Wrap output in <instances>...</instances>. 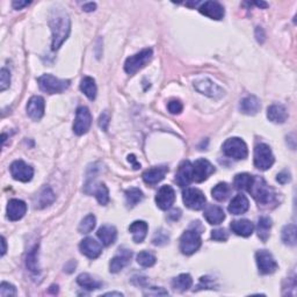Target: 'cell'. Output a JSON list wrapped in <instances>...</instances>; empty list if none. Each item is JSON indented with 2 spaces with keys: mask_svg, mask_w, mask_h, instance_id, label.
I'll use <instances>...</instances> for the list:
<instances>
[{
  "mask_svg": "<svg viewBox=\"0 0 297 297\" xmlns=\"http://www.w3.org/2000/svg\"><path fill=\"white\" fill-rule=\"evenodd\" d=\"M95 223H97V218H95L94 215H87V216L81 221L79 228H78V231L80 233H84V235L90 233L92 230L95 228Z\"/></svg>",
  "mask_w": 297,
  "mask_h": 297,
  "instance_id": "obj_41",
  "label": "cell"
},
{
  "mask_svg": "<svg viewBox=\"0 0 297 297\" xmlns=\"http://www.w3.org/2000/svg\"><path fill=\"white\" fill-rule=\"evenodd\" d=\"M109 114L107 112H104L102 114L100 115V118H99V126H100V128L102 130H105V132H107L108 130V126H109Z\"/></svg>",
  "mask_w": 297,
  "mask_h": 297,
  "instance_id": "obj_47",
  "label": "cell"
},
{
  "mask_svg": "<svg viewBox=\"0 0 297 297\" xmlns=\"http://www.w3.org/2000/svg\"><path fill=\"white\" fill-rule=\"evenodd\" d=\"M296 225L295 224H288L282 229L281 232V239L286 245L288 246H295L296 245Z\"/></svg>",
  "mask_w": 297,
  "mask_h": 297,
  "instance_id": "obj_36",
  "label": "cell"
},
{
  "mask_svg": "<svg viewBox=\"0 0 297 297\" xmlns=\"http://www.w3.org/2000/svg\"><path fill=\"white\" fill-rule=\"evenodd\" d=\"M167 108L171 114H180L182 112L183 106L179 100H171L168 102Z\"/></svg>",
  "mask_w": 297,
  "mask_h": 297,
  "instance_id": "obj_46",
  "label": "cell"
},
{
  "mask_svg": "<svg viewBox=\"0 0 297 297\" xmlns=\"http://www.w3.org/2000/svg\"><path fill=\"white\" fill-rule=\"evenodd\" d=\"M148 225L144 221H135L129 226V231L133 235V240L136 244H141L144 242V239H146L148 235Z\"/></svg>",
  "mask_w": 297,
  "mask_h": 297,
  "instance_id": "obj_26",
  "label": "cell"
},
{
  "mask_svg": "<svg viewBox=\"0 0 297 297\" xmlns=\"http://www.w3.org/2000/svg\"><path fill=\"white\" fill-rule=\"evenodd\" d=\"M175 202V192L171 186H162L155 195V203L161 210H167Z\"/></svg>",
  "mask_w": 297,
  "mask_h": 297,
  "instance_id": "obj_14",
  "label": "cell"
},
{
  "mask_svg": "<svg viewBox=\"0 0 297 297\" xmlns=\"http://www.w3.org/2000/svg\"><path fill=\"white\" fill-rule=\"evenodd\" d=\"M168 172L167 166H155V167L148 168L143 173V180L148 185L153 186L160 182L165 178L166 173Z\"/></svg>",
  "mask_w": 297,
  "mask_h": 297,
  "instance_id": "obj_21",
  "label": "cell"
},
{
  "mask_svg": "<svg viewBox=\"0 0 297 297\" xmlns=\"http://www.w3.org/2000/svg\"><path fill=\"white\" fill-rule=\"evenodd\" d=\"M16 288L13 285L8 284V282H1L0 286V296L1 297H8V296H16Z\"/></svg>",
  "mask_w": 297,
  "mask_h": 297,
  "instance_id": "obj_42",
  "label": "cell"
},
{
  "mask_svg": "<svg viewBox=\"0 0 297 297\" xmlns=\"http://www.w3.org/2000/svg\"><path fill=\"white\" fill-rule=\"evenodd\" d=\"M197 288L202 289H214V281L208 277L201 278V284L197 286Z\"/></svg>",
  "mask_w": 297,
  "mask_h": 297,
  "instance_id": "obj_48",
  "label": "cell"
},
{
  "mask_svg": "<svg viewBox=\"0 0 297 297\" xmlns=\"http://www.w3.org/2000/svg\"><path fill=\"white\" fill-rule=\"evenodd\" d=\"M256 37H257V41L259 42V43H264L265 41V37H266V35H265V31L261 27H257L256 29Z\"/></svg>",
  "mask_w": 297,
  "mask_h": 297,
  "instance_id": "obj_51",
  "label": "cell"
},
{
  "mask_svg": "<svg viewBox=\"0 0 297 297\" xmlns=\"http://www.w3.org/2000/svg\"><path fill=\"white\" fill-rule=\"evenodd\" d=\"M199 10L201 14L213 20H222L225 14L224 7L218 1H204L200 5Z\"/></svg>",
  "mask_w": 297,
  "mask_h": 297,
  "instance_id": "obj_16",
  "label": "cell"
},
{
  "mask_svg": "<svg viewBox=\"0 0 297 297\" xmlns=\"http://www.w3.org/2000/svg\"><path fill=\"white\" fill-rule=\"evenodd\" d=\"M55 200H56V195L55 193L52 192L50 187H44V188L41 190V193L38 194V196L36 197L35 208L43 209V208L50 206L51 203H54Z\"/></svg>",
  "mask_w": 297,
  "mask_h": 297,
  "instance_id": "obj_30",
  "label": "cell"
},
{
  "mask_svg": "<svg viewBox=\"0 0 297 297\" xmlns=\"http://www.w3.org/2000/svg\"><path fill=\"white\" fill-rule=\"evenodd\" d=\"M180 216H181V211H180V209H173L171 213L168 214V218H171L172 221L179 220Z\"/></svg>",
  "mask_w": 297,
  "mask_h": 297,
  "instance_id": "obj_53",
  "label": "cell"
},
{
  "mask_svg": "<svg viewBox=\"0 0 297 297\" xmlns=\"http://www.w3.org/2000/svg\"><path fill=\"white\" fill-rule=\"evenodd\" d=\"M1 245H2V249H1V257L5 256L6 251H7V245H6V239L5 237H1Z\"/></svg>",
  "mask_w": 297,
  "mask_h": 297,
  "instance_id": "obj_56",
  "label": "cell"
},
{
  "mask_svg": "<svg viewBox=\"0 0 297 297\" xmlns=\"http://www.w3.org/2000/svg\"><path fill=\"white\" fill-rule=\"evenodd\" d=\"M143 192L140 188L132 187V188L126 190V202L128 208H134L136 204H139L143 200Z\"/></svg>",
  "mask_w": 297,
  "mask_h": 297,
  "instance_id": "obj_35",
  "label": "cell"
},
{
  "mask_svg": "<svg viewBox=\"0 0 297 297\" xmlns=\"http://www.w3.org/2000/svg\"><path fill=\"white\" fill-rule=\"evenodd\" d=\"M271 229H272V220L270 217L263 216L258 220V225H257L258 236H259V238L263 240L264 243H266L267 239L270 238Z\"/></svg>",
  "mask_w": 297,
  "mask_h": 297,
  "instance_id": "obj_34",
  "label": "cell"
},
{
  "mask_svg": "<svg viewBox=\"0 0 297 297\" xmlns=\"http://www.w3.org/2000/svg\"><path fill=\"white\" fill-rule=\"evenodd\" d=\"M155 261H157V258L148 251H142L137 254V263L142 267H152L155 264Z\"/></svg>",
  "mask_w": 297,
  "mask_h": 297,
  "instance_id": "obj_40",
  "label": "cell"
},
{
  "mask_svg": "<svg viewBox=\"0 0 297 297\" xmlns=\"http://www.w3.org/2000/svg\"><path fill=\"white\" fill-rule=\"evenodd\" d=\"M168 240H169L168 235L165 231H162V230H159V231L154 233V237H153L154 245H158V246L165 245V244L168 243Z\"/></svg>",
  "mask_w": 297,
  "mask_h": 297,
  "instance_id": "obj_44",
  "label": "cell"
},
{
  "mask_svg": "<svg viewBox=\"0 0 297 297\" xmlns=\"http://www.w3.org/2000/svg\"><path fill=\"white\" fill-rule=\"evenodd\" d=\"M222 150L225 155L237 159V160L245 159L247 154H249L246 143L242 139H239V137H232V139L226 140L224 144H223Z\"/></svg>",
  "mask_w": 297,
  "mask_h": 297,
  "instance_id": "obj_6",
  "label": "cell"
},
{
  "mask_svg": "<svg viewBox=\"0 0 297 297\" xmlns=\"http://www.w3.org/2000/svg\"><path fill=\"white\" fill-rule=\"evenodd\" d=\"M249 193H251L253 199L261 206H268L277 199L274 189L268 186L267 182L260 176H254L253 185L251 186Z\"/></svg>",
  "mask_w": 297,
  "mask_h": 297,
  "instance_id": "obj_2",
  "label": "cell"
},
{
  "mask_svg": "<svg viewBox=\"0 0 297 297\" xmlns=\"http://www.w3.org/2000/svg\"><path fill=\"white\" fill-rule=\"evenodd\" d=\"M277 180L280 183H282V185H285V183H288L292 180L291 173L287 172V171H282L281 173H279V174H278Z\"/></svg>",
  "mask_w": 297,
  "mask_h": 297,
  "instance_id": "obj_49",
  "label": "cell"
},
{
  "mask_svg": "<svg viewBox=\"0 0 297 297\" xmlns=\"http://www.w3.org/2000/svg\"><path fill=\"white\" fill-rule=\"evenodd\" d=\"M10 85V73L7 69H1L0 71V91L3 92L9 87Z\"/></svg>",
  "mask_w": 297,
  "mask_h": 297,
  "instance_id": "obj_43",
  "label": "cell"
},
{
  "mask_svg": "<svg viewBox=\"0 0 297 297\" xmlns=\"http://www.w3.org/2000/svg\"><path fill=\"white\" fill-rule=\"evenodd\" d=\"M194 87L199 91L201 94L213 99H221L224 95V90L217 84H215L209 78H201L194 81Z\"/></svg>",
  "mask_w": 297,
  "mask_h": 297,
  "instance_id": "obj_10",
  "label": "cell"
},
{
  "mask_svg": "<svg viewBox=\"0 0 297 297\" xmlns=\"http://www.w3.org/2000/svg\"><path fill=\"white\" fill-rule=\"evenodd\" d=\"M52 288H58V286L54 285V286H52ZM57 292H58V289H56V291H55V289H49V293H54V294H56Z\"/></svg>",
  "mask_w": 297,
  "mask_h": 297,
  "instance_id": "obj_59",
  "label": "cell"
},
{
  "mask_svg": "<svg viewBox=\"0 0 297 297\" xmlns=\"http://www.w3.org/2000/svg\"><path fill=\"white\" fill-rule=\"evenodd\" d=\"M37 254H38V245L34 246V249H31L29 251V253L27 254V260H26L27 268L34 274L40 273V267H38V261H37Z\"/></svg>",
  "mask_w": 297,
  "mask_h": 297,
  "instance_id": "obj_38",
  "label": "cell"
},
{
  "mask_svg": "<svg viewBox=\"0 0 297 297\" xmlns=\"http://www.w3.org/2000/svg\"><path fill=\"white\" fill-rule=\"evenodd\" d=\"M41 91L48 94H59L68 90L71 81L69 79H59L52 74H43L37 79Z\"/></svg>",
  "mask_w": 297,
  "mask_h": 297,
  "instance_id": "obj_3",
  "label": "cell"
},
{
  "mask_svg": "<svg viewBox=\"0 0 297 297\" xmlns=\"http://www.w3.org/2000/svg\"><path fill=\"white\" fill-rule=\"evenodd\" d=\"M10 174L17 181L28 182L33 179L34 168L30 165H28L23 160H15L12 162L9 167Z\"/></svg>",
  "mask_w": 297,
  "mask_h": 297,
  "instance_id": "obj_12",
  "label": "cell"
},
{
  "mask_svg": "<svg viewBox=\"0 0 297 297\" xmlns=\"http://www.w3.org/2000/svg\"><path fill=\"white\" fill-rule=\"evenodd\" d=\"M92 125V115L87 107L80 106L77 108L76 112V120L73 123V133L78 136L86 134L91 128Z\"/></svg>",
  "mask_w": 297,
  "mask_h": 297,
  "instance_id": "obj_8",
  "label": "cell"
},
{
  "mask_svg": "<svg viewBox=\"0 0 297 297\" xmlns=\"http://www.w3.org/2000/svg\"><path fill=\"white\" fill-rule=\"evenodd\" d=\"M45 102L40 95L31 97L27 104V114L33 121H40L44 115Z\"/></svg>",
  "mask_w": 297,
  "mask_h": 297,
  "instance_id": "obj_15",
  "label": "cell"
},
{
  "mask_svg": "<svg viewBox=\"0 0 297 297\" xmlns=\"http://www.w3.org/2000/svg\"><path fill=\"white\" fill-rule=\"evenodd\" d=\"M267 118L273 123H285L288 119V112L284 105H272L267 109Z\"/></svg>",
  "mask_w": 297,
  "mask_h": 297,
  "instance_id": "obj_25",
  "label": "cell"
},
{
  "mask_svg": "<svg viewBox=\"0 0 297 297\" xmlns=\"http://www.w3.org/2000/svg\"><path fill=\"white\" fill-rule=\"evenodd\" d=\"M254 5H257L258 7H261V8H267L268 7V3L264 1H256L254 2Z\"/></svg>",
  "mask_w": 297,
  "mask_h": 297,
  "instance_id": "obj_57",
  "label": "cell"
},
{
  "mask_svg": "<svg viewBox=\"0 0 297 297\" xmlns=\"http://www.w3.org/2000/svg\"><path fill=\"white\" fill-rule=\"evenodd\" d=\"M77 284L83 287L86 291L93 292L97 291V289H100L102 287V282L94 279L92 275L87 274V273H81L80 275H78L77 278Z\"/></svg>",
  "mask_w": 297,
  "mask_h": 297,
  "instance_id": "obj_29",
  "label": "cell"
},
{
  "mask_svg": "<svg viewBox=\"0 0 297 297\" xmlns=\"http://www.w3.org/2000/svg\"><path fill=\"white\" fill-rule=\"evenodd\" d=\"M49 26L52 33V50H58L68 40L71 31V20L63 7H52L49 15Z\"/></svg>",
  "mask_w": 297,
  "mask_h": 297,
  "instance_id": "obj_1",
  "label": "cell"
},
{
  "mask_svg": "<svg viewBox=\"0 0 297 297\" xmlns=\"http://www.w3.org/2000/svg\"><path fill=\"white\" fill-rule=\"evenodd\" d=\"M128 161H129V162H132L134 169H139V168H141V164H140V162H137L136 157H135V155H134V154H129V155H128Z\"/></svg>",
  "mask_w": 297,
  "mask_h": 297,
  "instance_id": "obj_54",
  "label": "cell"
},
{
  "mask_svg": "<svg viewBox=\"0 0 297 297\" xmlns=\"http://www.w3.org/2000/svg\"><path fill=\"white\" fill-rule=\"evenodd\" d=\"M27 213V204L24 201L12 199L7 204V217L10 221H19Z\"/></svg>",
  "mask_w": 297,
  "mask_h": 297,
  "instance_id": "obj_20",
  "label": "cell"
},
{
  "mask_svg": "<svg viewBox=\"0 0 297 297\" xmlns=\"http://www.w3.org/2000/svg\"><path fill=\"white\" fill-rule=\"evenodd\" d=\"M97 235L98 238L101 240L102 245L111 246L115 243L116 237H118V231H116L115 226L105 224L99 228Z\"/></svg>",
  "mask_w": 297,
  "mask_h": 297,
  "instance_id": "obj_24",
  "label": "cell"
},
{
  "mask_svg": "<svg viewBox=\"0 0 297 297\" xmlns=\"http://www.w3.org/2000/svg\"><path fill=\"white\" fill-rule=\"evenodd\" d=\"M203 216L209 224L213 225L221 224V223L225 220L224 210L218 206H208L206 210H204Z\"/></svg>",
  "mask_w": 297,
  "mask_h": 297,
  "instance_id": "obj_28",
  "label": "cell"
},
{
  "mask_svg": "<svg viewBox=\"0 0 297 297\" xmlns=\"http://www.w3.org/2000/svg\"><path fill=\"white\" fill-rule=\"evenodd\" d=\"M254 175H251L249 173H239L233 179V186L238 190H247L249 192L251 186L253 185Z\"/></svg>",
  "mask_w": 297,
  "mask_h": 297,
  "instance_id": "obj_32",
  "label": "cell"
},
{
  "mask_svg": "<svg viewBox=\"0 0 297 297\" xmlns=\"http://www.w3.org/2000/svg\"><path fill=\"white\" fill-rule=\"evenodd\" d=\"M80 90L90 100H95L98 93L97 84L92 77H84L80 81Z\"/></svg>",
  "mask_w": 297,
  "mask_h": 297,
  "instance_id": "obj_31",
  "label": "cell"
},
{
  "mask_svg": "<svg viewBox=\"0 0 297 297\" xmlns=\"http://www.w3.org/2000/svg\"><path fill=\"white\" fill-rule=\"evenodd\" d=\"M239 109L245 115H256L258 112H260L261 102L256 95H249L240 102Z\"/></svg>",
  "mask_w": 297,
  "mask_h": 297,
  "instance_id": "obj_22",
  "label": "cell"
},
{
  "mask_svg": "<svg viewBox=\"0 0 297 297\" xmlns=\"http://www.w3.org/2000/svg\"><path fill=\"white\" fill-rule=\"evenodd\" d=\"M250 208L249 199L244 194H237L229 204V213L232 215H242Z\"/></svg>",
  "mask_w": 297,
  "mask_h": 297,
  "instance_id": "obj_23",
  "label": "cell"
},
{
  "mask_svg": "<svg viewBox=\"0 0 297 297\" xmlns=\"http://www.w3.org/2000/svg\"><path fill=\"white\" fill-rule=\"evenodd\" d=\"M230 192H231V189H230V186L228 183L220 182L214 187L213 190H211V195H213L214 199L218 201V202H223V201L228 199Z\"/></svg>",
  "mask_w": 297,
  "mask_h": 297,
  "instance_id": "obj_37",
  "label": "cell"
},
{
  "mask_svg": "<svg viewBox=\"0 0 297 297\" xmlns=\"http://www.w3.org/2000/svg\"><path fill=\"white\" fill-rule=\"evenodd\" d=\"M202 244L201 235L197 230H187L180 238V250L186 256H192L199 251Z\"/></svg>",
  "mask_w": 297,
  "mask_h": 297,
  "instance_id": "obj_7",
  "label": "cell"
},
{
  "mask_svg": "<svg viewBox=\"0 0 297 297\" xmlns=\"http://www.w3.org/2000/svg\"><path fill=\"white\" fill-rule=\"evenodd\" d=\"M211 238L216 242H226L229 238V233L225 229H216L211 231Z\"/></svg>",
  "mask_w": 297,
  "mask_h": 297,
  "instance_id": "obj_45",
  "label": "cell"
},
{
  "mask_svg": "<svg viewBox=\"0 0 297 297\" xmlns=\"http://www.w3.org/2000/svg\"><path fill=\"white\" fill-rule=\"evenodd\" d=\"M256 261L259 273L263 275L273 274L278 270V263L275 261L274 257L272 256V253L266 250L258 251L256 253Z\"/></svg>",
  "mask_w": 297,
  "mask_h": 297,
  "instance_id": "obj_11",
  "label": "cell"
},
{
  "mask_svg": "<svg viewBox=\"0 0 297 297\" xmlns=\"http://www.w3.org/2000/svg\"><path fill=\"white\" fill-rule=\"evenodd\" d=\"M93 194L101 206H106L109 202V192L105 183H98L97 187H94Z\"/></svg>",
  "mask_w": 297,
  "mask_h": 297,
  "instance_id": "obj_39",
  "label": "cell"
},
{
  "mask_svg": "<svg viewBox=\"0 0 297 297\" xmlns=\"http://www.w3.org/2000/svg\"><path fill=\"white\" fill-rule=\"evenodd\" d=\"M97 8V3L95 2H87L83 6V9L85 12H93Z\"/></svg>",
  "mask_w": 297,
  "mask_h": 297,
  "instance_id": "obj_55",
  "label": "cell"
},
{
  "mask_svg": "<svg viewBox=\"0 0 297 297\" xmlns=\"http://www.w3.org/2000/svg\"><path fill=\"white\" fill-rule=\"evenodd\" d=\"M183 203L192 210H201L206 206L207 199L204 194L197 188H187L182 193Z\"/></svg>",
  "mask_w": 297,
  "mask_h": 297,
  "instance_id": "obj_9",
  "label": "cell"
},
{
  "mask_svg": "<svg viewBox=\"0 0 297 297\" xmlns=\"http://www.w3.org/2000/svg\"><path fill=\"white\" fill-rule=\"evenodd\" d=\"M29 3H30V1H22V0H19V1H17V0H15V1L12 2V6L15 9H22L23 7L28 6Z\"/></svg>",
  "mask_w": 297,
  "mask_h": 297,
  "instance_id": "obj_52",
  "label": "cell"
},
{
  "mask_svg": "<svg viewBox=\"0 0 297 297\" xmlns=\"http://www.w3.org/2000/svg\"><path fill=\"white\" fill-rule=\"evenodd\" d=\"M132 251L127 249L120 250L119 253L109 263V271H111V273H119V272H121L126 266H128L130 260H132Z\"/></svg>",
  "mask_w": 297,
  "mask_h": 297,
  "instance_id": "obj_17",
  "label": "cell"
},
{
  "mask_svg": "<svg viewBox=\"0 0 297 297\" xmlns=\"http://www.w3.org/2000/svg\"><path fill=\"white\" fill-rule=\"evenodd\" d=\"M275 161L274 154L270 146L260 143L254 148V166L260 171H267Z\"/></svg>",
  "mask_w": 297,
  "mask_h": 297,
  "instance_id": "obj_5",
  "label": "cell"
},
{
  "mask_svg": "<svg viewBox=\"0 0 297 297\" xmlns=\"http://www.w3.org/2000/svg\"><path fill=\"white\" fill-rule=\"evenodd\" d=\"M193 181V164L189 160H185L180 164L175 174V182L180 187L188 186Z\"/></svg>",
  "mask_w": 297,
  "mask_h": 297,
  "instance_id": "obj_19",
  "label": "cell"
},
{
  "mask_svg": "<svg viewBox=\"0 0 297 297\" xmlns=\"http://www.w3.org/2000/svg\"><path fill=\"white\" fill-rule=\"evenodd\" d=\"M144 295H153V296H159V295H168V293L162 288H157V287H152L150 291L144 293Z\"/></svg>",
  "mask_w": 297,
  "mask_h": 297,
  "instance_id": "obj_50",
  "label": "cell"
},
{
  "mask_svg": "<svg viewBox=\"0 0 297 297\" xmlns=\"http://www.w3.org/2000/svg\"><path fill=\"white\" fill-rule=\"evenodd\" d=\"M232 232H235L237 236L240 237H250L254 231L253 223L249 220H237L231 222Z\"/></svg>",
  "mask_w": 297,
  "mask_h": 297,
  "instance_id": "obj_27",
  "label": "cell"
},
{
  "mask_svg": "<svg viewBox=\"0 0 297 297\" xmlns=\"http://www.w3.org/2000/svg\"><path fill=\"white\" fill-rule=\"evenodd\" d=\"M80 252L86 256L90 259H97V258L102 253V246L101 244H99L97 240L91 238V237H87L81 240L79 245Z\"/></svg>",
  "mask_w": 297,
  "mask_h": 297,
  "instance_id": "obj_18",
  "label": "cell"
},
{
  "mask_svg": "<svg viewBox=\"0 0 297 297\" xmlns=\"http://www.w3.org/2000/svg\"><path fill=\"white\" fill-rule=\"evenodd\" d=\"M193 286V279L189 274H180L178 277L173 279L172 287L174 291L183 293Z\"/></svg>",
  "mask_w": 297,
  "mask_h": 297,
  "instance_id": "obj_33",
  "label": "cell"
},
{
  "mask_svg": "<svg viewBox=\"0 0 297 297\" xmlns=\"http://www.w3.org/2000/svg\"><path fill=\"white\" fill-rule=\"evenodd\" d=\"M104 296H120V297H122L123 294H122V293L112 292V293H106V294H104Z\"/></svg>",
  "mask_w": 297,
  "mask_h": 297,
  "instance_id": "obj_58",
  "label": "cell"
},
{
  "mask_svg": "<svg viewBox=\"0 0 297 297\" xmlns=\"http://www.w3.org/2000/svg\"><path fill=\"white\" fill-rule=\"evenodd\" d=\"M215 173V166L207 159H197L193 164V181L203 182Z\"/></svg>",
  "mask_w": 297,
  "mask_h": 297,
  "instance_id": "obj_13",
  "label": "cell"
},
{
  "mask_svg": "<svg viewBox=\"0 0 297 297\" xmlns=\"http://www.w3.org/2000/svg\"><path fill=\"white\" fill-rule=\"evenodd\" d=\"M152 56H153V51L151 48L143 49L142 51L130 56L125 63V71L130 76H134L140 70H142L144 66H147L148 63L151 62Z\"/></svg>",
  "mask_w": 297,
  "mask_h": 297,
  "instance_id": "obj_4",
  "label": "cell"
}]
</instances>
